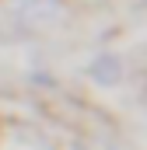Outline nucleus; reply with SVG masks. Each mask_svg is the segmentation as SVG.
<instances>
[{
    "instance_id": "f257e3e1",
    "label": "nucleus",
    "mask_w": 147,
    "mask_h": 150,
    "mask_svg": "<svg viewBox=\"0 0 147 150\" xmlns=\"http://www.w3.org/2000/svg\"><path fill=\"white\" fill-rule=\"evenodd\" d=\"M18 21L25 28H49V25H60L63 21V7L56 0H18Z\"/></svg>"
},
{
    "instance_id": "f03ea898",
    "label": "nucleus",
    "mask_w": 147,
    "mask_h": 150,
    "mask_svg": "<svg viewBox=\"0 0 147 150\" xmlns=\"http://www.w3.org/2000/svg\"><path fill=\"white\" fill-rule=\"evenodd\" d=\"M91 74H95V80H102V84H112V80L119 77V70H116V59H98Z\"/></svg>"
}]
</instances>
